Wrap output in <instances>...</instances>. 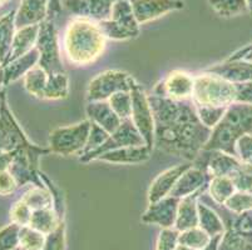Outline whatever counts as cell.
<instances>
[{"mask_svg":"<svg viewBox=\"0 0 252 250\" xmlns=\"http://www.w3.org/2000/svg\"><path fill=\"white\" fill-rule=\"evenodd\" d=\"M148 99L155 118V146L168 154L196 159L212 129L201 123L194 105L158 95Z\"/></svg>","mask_w":252,"mask_h":250,"instance_id":"1","label":"cell"},{"mask_svg":"<svg viewBox=\"0 0 252 250\" xmlns=\"http://www.w3.org/2000/svg\"><path fill=\"white\" fill-rule=\"evenodd\" d=\"M105 39L97 22L75 17L68 23L64 33V52L74 65H89L103 54Z\"/></svg>","mask_w":252,"mask_h":250,"instance_id":"2","label":"cell"},{"mask_svg":"<svg viewBox=\"0 0 252 250\" xmlns=\"http://www.w3.org/2000/svg\"><path fill=\"white\" fill-rule=\"evenodd\" d=\"M244 135H252V104L233 103L222 120L212 129L203 150L223 151L237 157L236 145Z\"/></svg>","mask_w":252,"mask_h":250,"instance_id":"3","label":"cell"},{"mask_svg":"<svg viewBox=\"0 0 252 250\" xmlns=\"http://www.w3.org/2000/svg\"><path fill=\"white\" fill-rule=\"evenodd\" d=\"M236 100L235 83L205 72L194 77L192 103L202 107L228 108Z\"/></svg>","mask_w":252,"mask_h":250,"instance_id":"4","label":"cell"},{"mask_svg":"<svg viewBox=\"0 0 252 250\" xmlns=\"http://www.w3.org/2000/svg\"><path fill=\"white\" fill-rule=\"evenodd\" d=\"M98 24L105 38L112 40L133 39L139 34V23L134 17L129 0H116L109 19L102 20Z\"/></svg>","mask_w":252,"mask_h":250,"instance_id":"5","label":"cell"},{"mask_svg":"<svg viewBox=\"0 0 252 250\" xmlns=\"http://www.w3.org/2000/svg\"><path fill=\"white\" fill-rule=\"evenodd\" d=\"M13 153H14V158L9 167V171L17 180L18 187H23L29 183H33L38 187H44V183L40 178V171L38 170L39 158L48 153H52L50 149L40 148L31 143L17 149Z\"/></svg>","mask_w":252,"mask_h":250,"instance_id":"6","label":"cell"},{"mask_svg":"<svg viewBox=\"0 0 252 250\" xmlns=\"http://www.w3.org/2000/svg\"><path fill=\"white\" fill-rule=\"evenodd\" d=\"M91 125V120H84L74 125L54 129L49 135L50 151L64 157L82 154L88 141Z\"/></svg>","mask_w":252,"mask_h":250,"instance_id":"7","label":"cell"},{"mask_svg":"<svg viewBox=\"0 0 252 250\" xmlns=\"http://www.w3.org/2000/svg\"><path fill=\"white\" fill-rule=\"evenodd\" d=\"M35 48L39 52L38 65L47 74L64 73L61 52H59L58 38H57V29L53 19L48 18L44 22L40 23Z\"/></svg>","mask_w":252,"mask_h":250,"instance_id":"8","label":"cell"},{"mask_svg":"<svg viewBox=\"0 0 252 250\" xmlns=\"http://www.w3.org/2000/svg\"><path fill=\"white\" fill-rule=\"evenodd\" d=\"M137 83L128 73L122 70H107L98 74L89 83L87 98L88 102L108 100L121 91H130Z\"/></svg>","mask_w":252,"mask_h":250,"instance_id":"9","label":"cell"},{"mask_svg":"<svg viewBox=\"0 0 252 250\" xmlns=\"http://www.w3.org/2000/svg\"><path fill=\"white\" fill-rule=\"evenodd\" d=\"M31 144L9 108L5 89H0V151H14Z\"/></svg>","mask_w":252,"mask_h":250,"instance_id":"10","label":"cell"},{"mask_svg":"<svg viewBox=\"0 0 252 250\" xmlns=\"http://www.w3.org/2000/svg\"><path fill=\"white\" fill-rule=\"evenodd\" d=\"M132 95V115L130 120L133 121L138 132L143 137L144 143L150 149L155 146V118L151 108L148 95L139 84H136L130 90Z\"/></svg>","mask_w":252,"mask_h":250,"instance_id":"11","label":"cell"},{"mask_svg":"<svg viewBox=\"0 0 252 250\" xmlns=\"http://www.w3.org/2000/svg\"><path fill=\"white\" fill-rule=\"evenodd\" d=\"M139 145H146L143 137L138 132V129H137L136 125L133 124V121L130 120V119H126V120H122L118 129L114 133H112L108 139L97 150L88 153L86 155H82L79 158V160L83 163H89L93 162V160H97L100 155L107 153V151H111L119 148H126V146Z\"/></svg>","mask_w":252,"mask_h":250,"instance_id":"12","label":"cell"},{"mask_svg":"<svg viewBox=\"0 0 252 250\" xmlns=\"http://www.w3.org/2000/svg\"><path fill=\"white\" fill-rule=\"evenodd\" d=\"M194 77L183 70H173L155 88V95L169 98L177 102L192 99Z\"/></svg>","mask_w":252,"mask_h":250,"instance_id":"13","label":"cell"},{"mask_svg":"<svg viewBox=\"0 0 252 250\" xmlns=\"http://www.w3.org/2000/svg\"><path fill=\"white\" fill-rule=\"evenodd\" d=\"M129 3L139 25L185 8L182 0H129Z\"/></svg>","mask_w":252,"mask_h":250,"instance_id":"14","label":"cell"},{"mask_svg":"<svg viewBox=\"0 0 252 250\" xmlns=\"http://www.w3.org/2000/svg\"><path fill=\"white\" fill-rule=\"evenodd\" d=\"M180 199L168 195L166 198L150 203L142 215V222L146 224L161 226L162 229L175 228Z\"/></svg>","mask_w":252,"mask_h":250,"instance_id":"15","label":"cell"},{"mask_svg":"<svg viewBox=\"0 0 252 250\" xmlns=\"http://www.w3.org/2000/svg\"><path fill=\"white\" fill-rule=\"evenodd\" d=\"M116 0H62V6L74 17L102 22L111 17L112 5Z\"/></svg>","mask_w":252,"mask_h":250,"instance_id":"16","label":"cell"},{"mask_svg":"<svg viewBox=\"0 0 252 250\" xmlns=\"http://www.w3.org/2000/svg\"><path fill=\"white\" fill-rule=\"evenodd\" d=\"M191 167L192 164H189V163L180 164L158 174L157 178L151 184L150 190H148V203H155V201L161 200V199L171 195V192L175 188L176 183L178 182V179Z\"/></svg>","mask_w":252,"mask_h":250,"instance_id":"17","label":"cell"},{"mask_svg":"<svg viewBox=\"0 0 252 250\" xmlns=\"http://www.w3.org/2000/svg\"><path fill=\"white\" fill-rule=\"evenodd\" d=\"M39 63V52L36 48L32 49L28 54L10 61L6 65L1 66L0 70V89L1 86L10 85L22 77H25L34 66Z\"/></svg>","mask_w":252,"mask_h":250,"instance_id":"18","label":"cell"},{"mask_svg":"<svg viewBox=\"0 0 252 250\" xmlns=\"http://www.w3.org/2000/svg\"><path fill=\"white\" fill-rule=\"evenodd\" d=\"M210 179L211 176L208 175L205 169L192 165L191 168L187 169L178 179V182L176 183L175 188L171 192V195L178 199L191 195L193 193L208 187Z\"/></svg>","mask_w":252,"mask_h":250,"instance_id":"19","label":"cell"},{"mask_svg":"<svg viewBox=\"0 0 252 250\" xmlns=\"http://www.w3.org/2000/svg\"><path fill=\"white\" fill-rule=\"evenodd\" d=\"M49 0H22L17 9L15 27L17 29L38 25L48 19Z\"/></svg>","mask_w":252,"mask_h":250,"instance_id":"20","label":"cell"},{"mask_svg":"<svg viewBox=\"0 0 252 250\" xmlns=\"http://www.w3.org/2000/svg\"><path fill=\"white\" fill-rule=\"evenodd\" d=\"M86 113L88 116V120L99 125L109 134L116 132L122 123V119L114 113V110L109 105L108 100L88 102L86 107Z\"/></svg>","mask_w":252,"mask_h":250,"instance_id":"21","label":"cell"},{"mask_svg":"<svg viewBox=\"0 0 252 250\" xmlns=\"http://www.w3.org/2000/svg\"><path fill=\"white\" fill-rule=\"evenodd\" d=\"M208 157L203 163V167L200 168L205 169L208 175L212 176H228L232 178L233 174L241 165V160L237 157L226 154L223 151L208 150Z\"/></svg>","mask_w":252,"mask_h":250,"instance_id":"22","label":"cell"},{"mask_svg":"<svg viewBox=\"0 0 252 250\" xmlns=\"http://www.w3.org/2000/svg\"><path fill=\"white\" fill-rule=\"evenodd\" d=\"M207 189L208 187H206L191 195L180 199L175 229H177L178 231H183L198 226V200Z\"/></svg>","mask_w":252,"mask_h":250,"instance_id":"23","label":"cell"},{"mask_svg":"<svg viewBox=\"0 0 252 250\" xmlns=\"http://www.w3.org/2000/svg\"><path fill=\"white\" fill-rule=\"evenodd\" d=\"M152 149L147 145L139 146H126V148L114 149V150L107 151L100 155L97 160L111 164H141L150 160Z\"/></svg>","mask_w":252,"mask_h":250,"instance_id":"24","label":"cell"},{"mask_svg":"<svg viewBox=\"0 0 252 250\" xmlns=\"http://www.w3.org/2000/svg\"><path fill=\"white\" fill-rule=\"evenodd\" d=\"M231 83L252 82V61L247 60H226L223 64L211 66L206 70Z\"/></svg>","mask_w":252,"mask_h":250,"instance_id":"25","label":"cell"},{"mask_svg":"<svg viewBox=\"0 0 252 250\" xmlns=\"http://www.w3.org/2000/svg\"><path fill=\"white\" fill-rule=\"evenodd\" d=\"M39 28H40V24L17 29L14 39H13V44H11L10 53H9L6 60L1 64V66L6 65L8 63L20 58L23 55L28 54L32 49L35 48L36 40H38Z\"/></svg>","mask_w":252,"mask_h":250,"instance_id":"26","label":"cell"},{"mask_svg":"<svg viewBox=\"0 0 252 250\" xmlns=\"http://www.w3.org/2000/svg\"><path fill=\"white\" fill-rule=\"evenodd\" d=\"M198 226L211 238L222 235L226 230L223 220L217 210L201 200H198Z\"/></svg>","mask_w":252,"mask_h":250,"instance_id":"27","label":"cell"},{"mask_svg":"<svg viewBox=\"0 0 252 250\" xmlns=\"http://www.w3.org/2000/svg\"><path fill=\"white\" fill-rule=\"evenodd\" d=\"M15 17H17V9H13L4 17L0 18V60H1V64L6 60L11 50L13 39L17 31Z\"/></svg>","mask_w":252,"mask_h":250,"instance_id":"28","label":"cell"},{"mask_svg":"<svg viewBox=\"0 0 252 250\" xmlns=\"http://www.w3.org/2000/svg\"><path fill=\"white\" fill-rule=\"evenodd\" d=\"M220 217L223 220L226 228H231L241 237L252 240V209L241 214H233L224 208Z\"/></svg>","mask_w":252,"mask_h":250,"instance_id":"29","label":"cell"},{"mask_svg":"<svg viewBox=\"0 0 252 250\" xmlns=\"http://www.w3.org/2000/svg\"><path fill=\"white\" fill-rule=\"evenodd\" d=\"M64 220L59 219L54 208H43V209L33 210L29 226L40 231L44 235L53 233Z\"/></svg>","mask_w":252,"mask_h":250,"instance_id":"30","label":"cell"},{"mask_svg":"<svg viewBox=\"0 0 252 250\" xmlns=\"http://www.w3.org/2000/svg\"><path fill=\"white\" fill-rule=\"evenodd\" d=\"M236 190V185L228 176H212L208 182V195L220 205H223Z\"/></svg>","mask_w":252,"mask_h":250,"instance_id":"31","label":"cell"},{"mask_svg":"<svg viewBox=\"0 0 252 250\" xmlns=\"http://www.w3.org/2000/svg\"><path fill=\"white\" fill-rule=\"evenodd\" d=\"M69 94V78L65 73L48 74V83L45 86V100L65 99Z\"/></svg>","mask_w":252,"mask_h":250,"instance_id":"32","label":"cell"},{"mask_svg":"<svg viewBox=\"0 0 252 250\" xmlns=\"http://www.w3.org/2000/svg\"><path fill=\"white\" fill-rule=\"evenodd\" d=\"M48 83V74L39 65L34 66L24 77V88L35 98H44L45 86Z\"/></svg>","mask_w":252,"mask_h":250,"instance_id":"33","label":"cell"},{"mask_svg":"<svg viewBox=\"0 0 252 250\" xmlns=\"http://www.w3.org/2000/svg\"><path fill=\"white\" fill-rule=\"evenodd\" d=\"M211 8L222 18H232L249 13L246 0H208Z\"/></svg>","mask_w":252,"mask_h":250,"instance_id":"34","label":"cell"},{"mask_svg":"<svg viewBox=\"0 0 252 250\" xmlns=\"http://www.w3.org/2000/svg\"><path fill=\"white\" fill-rule=\"evenodd\" d=\"M22 200L28 204L33 210L43 209V208H53L54 206L52 193L49 192V189L45 185L44 187L34 185L23 195Z\"/></svg>","mask_w":252,"mask_h":250,"instance_id":"35","label":"cell"},{"mask_svg":"<svg viewBox=\"0 0 252 250\" xmlns=\"http://www.w3.org/2000/svg\"><path fill=\"white\" fill-rule=\"evenodd\" d=\"M47 235L31 228L29 225L20 226L19 230V248L22 250H43Z\"/></svg>","mask_w":252,"mask_h":250,"instance_id":"36","label":"cell"},{"mask_svg":"<svg viewBox=\"0 0 252 250\" xmlns=\"http://www.w3.org/2000/svg\"><path fill=\"white\" fill-rule=\"evenodd\" d=\"M211 237L206 231H203L200 226L187 229V230L180 231L178 237V244L186 245L194 250H201L210 243Z\"/></svg>","mask_w":252,"mask_h":250,"instance_id":"37","label":"cell"},{"mask_svg":"<svg viewBox=\"0 0 252 250\" xmlns=\"http://www.w3.org/2000/svg\"><path fill=\"white\" fill-rule=\"evenodd\" d=\"M219 250H252V240L241 237L231 228L222 234Z\"/></svg>","mask_w":252,"mask_h":250,"instance_id":"38","label":"cell"},{"mask_svg":"<svg viewBox=\"0 0 252 250\" xmlns=\"http://www.w3.org/2000/svg\"><path fill=\"white\" fill-rule=\"evenodd\" d=\"M109 105L114 110V113L122 119H130L132 115V95L130 91H121L112 95L108 99Z\"/></svg>","mask_w":252,"mask_h":250,"instance_id":"39","label":"cell"},{"mask_svg":"<svg viewBox=\"0 0 252 250\" xmlns=\"http://www.w3.org/2000/svg\"><path fill=\"white\" fill-rule=\"evenodd\" d=\"M194 109L201 123L210 129H214L227 111V108L202 107V105H194Z\"/></svg>","mask_w":252,"mask_h":250,"instance_id":"40","label":"cell"},{"mask_svg":"<svg viewBox=\"0 0 252 250\" xmlns=\"http://www.w3.org/2000/svg\"><path fill=\"white\" fill-rule=\"evenodd\" d=\"M224 208L233 214H241L252 209V194L241 190H236L223 204Z\"/></svg>","mask_w":252,"mask_h":250,"instance_id":"41","label":"cell"},{"mask_svg":"<svg viewBox=\"0 0 252 250\" xmlns=\"http://www.w3.org/2000/svg\"><path fill=\"white\" fill-rule=\"evenodd\" d=\"M20 226L11 223L0 229V250H14L19 247Z\"/></svg>","mask_w":252,"mask_h":250,"instance_id":"42","label":"cell"},{"mask_svg":"<svg viewBox=\"0 0 252 250\" xmlns=\"http://www.w3.org/2000/svg\"><path fill=\"white\" fill-rule=\"evenodd\" d=\"M231 179L236 185V189L252 194V165L241 163L240 168Z\"/></svg>","mask_w":252,"mask_h":250,"instance_id":"43","label":"cell"},{"mask_svg":"<svg viewBox=\"0 0 252 250\" xmlns=\"http://www.w3.org/2000/svg\"><path fill=\"white\" fill-rule=\"evenodd\" d=\"M32 214H33V209L28 204L23 201L20 199L19 201L13 205L10 209V220L11 223L17 224L19 226H27L29 225L32 219Z\"/></svg>","mask_w":252,"mask_h":250,"instance_id":"44","label":"cell"},{"mask_svg":"<svg viewBox=\"0 0 252 250\" xmlns=\"http://www.w3.org/2000/svg\"><path fill=\"white\" fill-rule=\"evenodd\" d=\"M109 135L111 134L105 132V130L103 129V128H100L99 125H97V124H94V123H92L88 141H87V145H86V148H84V150L82 151L81 157L82 155L88 154V153H92V151L97 150V149L99 148V146L102 145V144L104 143L107 139H108Z\"/></svg>","mask_w":252,"mask_h":250,"instance_id":"45","label":"cell"},{"mask_svg":"<svg viewBox=\"0 0 252 250\" xmlns=\"http://www.w3.org/2000/svg\"><path fill=\"white\" fill-rule=\"evenodd\" d=\"M180 231L175 228L162 229L157 239V250H176Z\"/></svg>","mask_w":252,"mask_h":250,"instance_id":"46","label":"cell"},{"mask_svg":"<svg viewBox=\"0 0 252 250\" xmlns=\"http://www.w3.org/2000/svg\"><path fill=\"white\" fill-rule=\"evenodd\" d=\"M43 250H65V223L62 222L58 228L47 235Z\"/></svg>","mask_w":252,"mask_h":250,"instance_id":"47","label":"cell"},{"mask_svg":"<svg viewBox=\"0 0 252 250\" xmlns=\"http://www.w3.org/2000/svg\"><path fill=\"white\" fill-rule=\"evenodd\" d=\"M236 153L242 163L252 165V135H244L238 139Z\"/></svg>","mask_w":252,"mask_h":250,"instance_id":"48","label":"cell"},{"mask_svg":"<svg viewBox=\"0 0 252 250\" xmlns=\"http://www.w3.org/2000/svg\"><path fill=\"white\" fill-rule=\"evenodd\" d=\"M18 183L9 170L0 171V196L11 195L18 189Z\"/></svg>","mask_w":252,"mask_h":250,"instance_id":"49","label":"cell"},{"mask_svg":"<svg viewBox=\"0 0 252 250\" xmlns=\"http://www.w3.org/2000/svg\"><path fill=\"white\" fill-rule=\"evenodd\" d=\"M236 86V100L235 103H244L252 104V82L237 83Z\"/></svg>","mask_w":252,"mask_h":250,"instance_id":"50","label":"cell"},{"mask_svg":"<svg viewBox=\"0 0 252 250\" xmlns=\"http://www.w3.org/2000/svg\"><path fill=\"white\" fill-rule=\"evenodd\" d=\"M228 61L232 60H247V61H252V44L247 45L245 47L244 49H240L237 52L233 53L231 55L230 58L227 59Z\"/></svg>","mask_w":252,"mask_h":250,"instance_id":"51","label":"cell"},{"mask_svg":"<svg viewBox=\"0 0 252 250\" xmlns=\"http://www.w3.org/2000/svg\"><path fill=\"white\" fill-rule=\"evenodd\" d=\"M13 158H14L13 151H0V171L9 170Z\"/></svg>","mask_w":252,"mask_h":250,"instance_id":"52","label":"cell"},{"mask_svg":"<svg viewBox=\"0 0 252 250\" xmlns=\"http://www.w3.org/2000/svg\"><path fill=\"white\" fill-rule=\"evenodd\" d=\"M62 10V0H49V10H48V18L54 19V18L61 13Z\"/></svg>","mask_w":252,"mask_h":250,"instance_id":"53","label":"cell"},{"mask_svg":"<svg viewBox=\"0 0 252 250\" xmlns=\"http://www.w3.org/2000/svg\"><path fill=\"white\" fill-rule=\"evenodd\" d=\"M221 238H222V235H216V237H212L211 238L210 243H208V244L201 250H219V245H220V242H221Z\"/></svg>","mask_w":252,"mask_h":250,"instance_id":"54","label":"cell"},{"mask_svg":"<svg viewBox=\"0 0 252 250\" xmlns=\"http://www.w3.org/2000/svg\"><path fill=\"white\" fill-rule=\"evenodd\" d=\"M176 250H194V249H192V248L189 247H186V245L178 244L177 248H176Z\"/></svg>","mask_w":252,"mask_h":250,"instance_id":"55","label":"cell"},{"mask_svg":"<svg viewBox=\"0 0 252 250\" xmlns=\"http://www.w3.org/2000/svg\"><path fill=\"white\" fill-rule=\"evenodd\" d=\"M247 6H249V13L252 15V0H246Z\"/></svg>","mask_w":252,"mask_h":250,"instance_id":"56","label":"cell"},{"mask_svg":"<svg viewBox=\"0 0 252 250\" xmlns=\"http://www.w3.org/2000/svg\"><path fill=\"white\" fill-rule=\"evenodd\" d=\"M9 1H10V0H0V6L4 5V4H6V3H9Z\"/></svg>","mask_w":252,"mask_h":250,"instance_id":"57","label":"cell"},{"mask_svg":"<svg viewBox=\"0 0 252 250\" xmlns=\"http://www.w3.org/2000/svg\"><path fill=\"white\" fill-rule=\"evenodd\" d=\"M14 250H22V249H20V248L19 247H18V248H15V249Z\"/></svg>","mask_w":252,"mask_h":250,"instance_id":"58","label":"cell"},{"mask_svg":"<svg viewBox=\"0 0 252 250\" xmlns=\"http://www.w3.org/2000/svg\"><path fill=\"white\" fill-rule=\"evenodd\" d=\"M0 70H1V60H0Z\"/></svg>","mask_w":252,"mask_h":250,"instance_id":"59","label":"cell"}]
</instances>
